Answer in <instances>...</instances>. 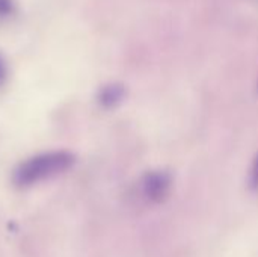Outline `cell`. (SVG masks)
Returning <instances> with one entry per match:
<instances>
[{
    "label": "cell",
    "instance_id": "obj_1",
    "mask_svg": "<svg viewBox=\"0 0 258 257\" xmlns=\"http://www.w3.org/2000/svg\"><path fill=\"white\" fill-rule=\"evenodd\" d=\"M74 162V156L68 151H50L38 155L23 162L15 171V182L29 186L41 180L50 179L68 170Z\"/></svg>",
    "mask_w": 258,
    "mask_h": 257
},
{
    "label": "cell",
    "instance_id": "obj_2",
    "mask_svg": "<svg viewBox=\"0 0 258 257\" xmlns=\"http://www.w3.org/2000/svg\"><path fill=\"white\" fill-rule=\"evenodd\" d=\"M141 188L144 197L154 204L163 203L172 189V176L166 170H153L148 171L142 180H141Z\"/></svg>",
    "mask_w": 258,
    "mask_h": 257
},
{
    "label": "cell",
    "instance_id": "obj_3",
    "mask_svg": "<svg viewBox=\"0 0 258 257\" xmlns=\"http://www.w3.org/2000/svg\"><path fill=\"white\" fill-rule=\"evenodd\" d=\"M122 92H124V91H122L121 88L112 86V88H109V89L104 91L101 100H103V103H104L106 106H113V105H116V103L122 98Z\"/></svg>",
    "mask_w": 258,
    "mask_h": 257
},
{
    "label": "cell",
    "instance_id": "obj_4",
    "mask_svg": "<svg viewBox=\"0 0 258 257\" xmlns=\"http://www.w3.org/2000/svg\"><path fill=\"white\" fill-rule=\"evenodd\" d=\"M248 186L251 191L258 192V155L255 156L251 170H249V177H248Z\"/></svg>",
    "mask_w": 258,
    "mask_h": 257
}]
</instances>
